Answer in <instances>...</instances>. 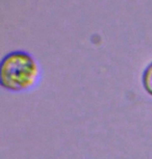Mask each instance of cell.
<instances>
[{"mask_svg": "<svg viewBox=\"0 0 152 159\" xmlns=\"http://www.w3.org/2000/svg\"><path fill=\"white\" fill-rule=\"evenodd\" d=\"M40 68L30 53L17 50L7 54L0 62V84L13 93L28 91L37 83Z\"/></svg>", "mask_w": 152, "mask_h": 159, "instance_id": "obj_1", "label": "cell"}, {"mask_svg": "<svg viewBox=\"0 0 152 159\" xmlns=\"http://www.w3.org/2000/svg\"><path fill=\"white\" fill-rule=\"evenodd\" d=\"M142 85L144 91L152 97V61L144 69L142 74Z\"/></svg>", "mask_w": 152, "mask_h": 159, "instance_id": "obj_2", "label": "cell"}]
</instances>
